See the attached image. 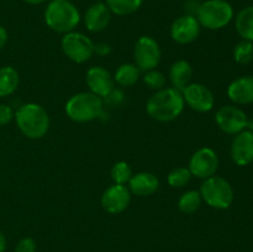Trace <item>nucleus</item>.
I'll use <instances>...</instances> for the list:
<instances>
[{
	"label": "nucleus",
	"instance_id": "obj_5",
	"mask_svg": "<svg viewBox=\"0 0 253 252\" xmlns=\"http://www.w3.org/2000/svg\"><path fill=\"white\" fill-rule=\"evenodd\" d=\"M195 17L202 27L221 30L234 19V7L226 0H205L200 2Z\"/></svg>",
	"mask_w": 253,
	"mask_h": 252
},
{
	"label": "nucleus",
	"instance_id": "obj_38",
	"mask_svg": "<svg viewBox=\"0 0 253 252\" xmlns=\"http://www.w3.org/2000/svg\"><path fill=\"white\" fill-rule=\"evenodd\" d=\"M96 1H101V0H96Z\"/></svg>",
	"mask_w": 253,
	"mask_h": 252
},
{
	"label": "nucleus",
	"instance_id": "obj_12",
	"mask_svg": "<svg viewBox=\"0 0 253 252\" xmlns=\"http://www.w3.org/2000/svg\"><path fill=\"white\" fill-rule=\"evenodd\" d=\"M131 202V192L126 185H110L101 194V207L109 214H120L125 211Z\"/></svg>",
	"mask_w": 253,
	"mask_h": 252
},
{
	"label": "nucleus",
	"instance_id": "obj_23",
	"mask_svg": "<svg viewBox=\"0 0 253 252\" xmlns=\"http://www.w3.org/2000/svg\"><path fill=\"white\" fill-rule=\"evenodd\" d=\"M145 0H105L111 14L118 16H126L137 11Z\"/></svg>",
	"mask_w": 253,
	"mask_h": 252
},
{
	"label": "nucleus",
	"instance_id": "obj_18",
	"mask_svg": "<svg viewBox=\"0 0 253 252\" xmlns=\"http://www.w3.org/2000/svg\"><path fill=\"white\" fill-rule=\"evenodd\" d=\"M160 187V179L151 172H138L132 174L128 180V189L131 194L137 197H148L157 192Z\"/></svg>",
	"mask_w": 253,
	"mask_h": 252
},
{
	"label": "nucleus",
	"instance_id": "obj_22",
	"mask_svg": "<svg viewBox=\"0 0 253 252\" xmlns=\"http://www.w3.org/2000/svg\"><path fill=\"white\" fill-rule=\"evenodd\" d=\"M141 77V69L135 63H123L118 67L114 81L121 86H132Z\"/></svg>",
	"mask_w": 253,
	"mask_h": 252
},
{
	"label": "nucleus",
	"instance_id": "obj_3",
	"mask_svg": "<svg viewBox=\"0 0 253 252\" xmlns=\"http://www.w3.org/2000/svg\"><path fill=\"white\" fill-rule=\"evenodd\" d=\"M43 17L48 29L63 35L74 31L81 22L78 7L69 0H51L44 9Z\"/></svg>",
	"mask_w": 253,
	"mask_h": 252
},
{
	"label": "nucleus",
	"instance_id": "obj_36",
	"mask_svg": "<svg viewBox=\"0 0 253 252\" xmlns=\"http://www.w3.org/2000/svg\"><path fill=\"white\" fill-rule=\"evenodd\" d=\"M24 1L29 5H41L46 2L47 0H24Z\"/></svg>",
	"mask_w": 253,
	"mask_h": 252
},
{
	"label": "nucleus",
	"instance_id": "obj_14",
	"mask_svg": "<svg viewBox=\"0 0 253 252\" xmlns=\"http://www.w3.org/2000/svg\"><path fill=\"white\" fill-rule=\"evenodd\" d=\"M85 83L88 85L89 91L95 95L100 96L101 99L106 98L115 86V81L111 76L110 72L101 66H94L86 71Z\"/></svg>",
	"mask_w": 253,
	"mask_h": 252
},
{
	"label": "nucleus",
	"instance_id": "obj_27",
	"mask_svg": "<svg viewBox=\"0 0 253 252\" xmlns=\"http://www.w3.org/2000/svg\"><path fill=\"white\" fill-rule=\"evenodd\" d=\"M192 177L189 168L177 167L168 173L167 182L172 188H183L190 182Z\"/></svg>",
	"mask_w": 253,
	"mask_h": 252
},
{
	"label": "nucleus",
	"instance_id": "obj_32",
	"mask_svg": "<svg viewBox=\"0 0 253 252\" xmlns=\"http://www.w3.org/2000/svg\"><path fill=\"white\" fill-rule=\"evenodd\" d=\"M110 46L108 43H105V42H99V43L94 44V53H96L98 56H108L110 53Z\"/></svg>",
	"mask_w": 253,
	"mask_h": 252
},
{
	"label": "nucleus",
	"instance_id": "obj_16",
	"mask_svg": "<svg viewBox=\"0 0 253 252\" xmlns=\"http://www.w3.org/2000/svg\"><path fill=\"white\" fill-rule=\"evenodd\" d=\"M111 11L104 1H96L86 9L84 14V25L90 32H100L109 26Z\"/></svg>",
	"mask_w": 253,
	"mask_h": 252
},
{
	"label": "nucleus",
	"instance_id": "obj_8",
	"mask_svg": "<svg viewBox=\"0 0 253 252\" xmlns=\"http://www.w3.org/2000/svg\"><path fill=\"white\" fill-rule=\"evenodd\" d=\"M133 58L141 72L156 69L162 58L160 43L151 36H141L133 47Z\"/></svg>",
	"mask_w": 253,
	"mask_h": 252
},
{
	"label": "nucleus",
	"instance_id": "obj_19",
	"mask_svg": "<svg viewBox=\"0 0 253 252\" xmlns=\"http://www.w3.org/2000/svg\"><path fill=\"white\" fill-rule=\"evenodd\" d=\"M193 77V68L190 63L185 59H178L169 68V81L173 88L182 91Z\"/></svg>",
	"mask_w": 253,
	"mask_h": 252
},
{
	"label": "nucleus",
	"instance_id": "obj_26",
	"mask_svg": "<svg viewBox=\"0 0 253 252\" xmlns=\"http://www.w3.org/2000/svg\"><path fill=\"white\" fill-rule=\"evenodd\" d=\"M110 175L115 184L126 185V183H128V180L132 177V169H131L130 165L127 162L119 161L111 168Z\"/></svg>",
	"mask_w": 253,
	"mask_h": 252
},
{
	"label": "nucleus",
	"instance_id": "obj_17",
	"mask_svg": "<svg viewBox=\"0 0 253 252\" xmlns=\"http://www.w3.org/2000/svg\"><path fill=\"white\" fill-rule=\"evenodd\" d=\"M227 96L236 105L253 103V76L239 77L227 86Z\"/></svg>",
	"mask_w": 253,
	"mask_h": 252
},
{
	"label": "nucleus",
	"instance_id": "obj_13",
	"mask_svg": "<svg viewBox=\"0 0 253 252\" xmlns=\"http://www.w3.org/2000/svg\"><path fill=\"white\" fill-rule=\"evenodd\" d=\"M200 29L202 26L197 17L185 14L173 21L170 26V37L179 44H189L199 37Z\"/></svg>",
	"mask_w": 253,
	"mask_h": 252
},
{
	"label": "nucleus",
	"instance_id": "obj_4",
	"mask_svg": "<svg viewBox=\"0 0 253 252\" xmlns=\"http://www.w3.org/2000/svg\"><path fill=\"white\" fill-rule=\"evenodd\" d=\"M103 99L91 91H81L67 100L64 110L76 123H90L103 115Z\"/></svg>",
	"mask_w": 253,
	"mask_h": 252
},
{
	"label": "nucleus",
	"instance_id": "obj_33",
	"mask_svg": "<svg viewBox=\"0 0 253 252\" xmlns=\"http://www.w3.org/2000/svg\"><path fill=\"white\" fill-rule=\"evenodd\" d=\"M199 5H200V1H198V0H187V1H185V9H187L188 11L187 14L194 15L195 16Z\"/></svg>",
	"mask_w": 253,
	"mask_h": 252
},
{
	"label": "nucleus",
	"instance_id": "obj_11",
	"mask_svg": "<svg viewBox=\"0 0 253 252\" xmlns=\"http://www.w3.org/2000/svg\"><path fill=\"white\" fill-rule=\"evenodd\" d=\"M184 103L197 113H209L215 105V96L207 85L202 83H189L182 90Z\"/></svg>",
	"mask_w": 253,
	"mask_h": 252
},
{
	"label": "nucleus",
	"instance_id": "obj_20",
	"mask_svg": "<svg viewBox=\"0 0 253 252\" xmlns=\"http://www.w3.org/2000/svg\"><path fill=\"white\" fill-rule=\"evenodd\" d=\"M20 84V74L14 67L0 68V98H6L16 91Z\"/></svg>",
	"mask_w": 253,
	"mask_h": 252
},
{
	"label": "nucleus",
	"instance_id": "obj_24",
	"mask_svg": "<svg viewBox=\"0 0 253 252\" xmlns=\"http://www.w3.org/2000/svg\"><path fill=\"white\" fill-rule=\"evenodd\" d=\"M202 195L198 190H187L178 199V209L185 215L194 214L202 205Z\"/></svg>",
	"mask_w": 253,
	"mask_h": 252
},
{
	"label": "nucleus",
	"instance_id": "obj_35",
	"mask_svg": "<svg viewBox=\"0 0 253 252\" xmlns=\"http://www.w3.org/2000/svg\"><path fill=\"white\" fill-rule=\"evenodd\" d=\"M5 250H6V237L2 231H0V252H5Z\"/></svg>",
	"mask_w": 253,
	"mask_h": 252
},
{
	"label": "nucleus",
	"instance_id": "obj_1",
	"mask_svg": "<svg viewBox=\"0 0 253 252\" xmlns=\"http://www.w3.org/2000/svg\"><path fill=\"white\" fill-rule=\"evenodd\" d=\"M182 91L169 86L155 91L146 103V113L151 119L160 123H169L179 118L184 110Z\"/></svg>",
	"mask_w": 253,
	"mask_h": 252
},
{
	"label": "nucleus",
	"instance_id": "obj_25",
	"mask_svg": "<svg viewBox=\"0 0 253 252\" xmlns=\"http://www.w3.org/2000/svg\"><path fill=\"white\" fill-rule=\"evenodd\" d=\"M234 59L237 64L246 66L253 61V42L242 40L234 47Z\"/></svg>",
	"mask_w": 253,
	"mask_h": 252
},
{
	"label": "nucleus",
	"instance_id": "obj_29",
	"mask_svg": "<svg viewBox=\"0 0 253 252\" xmlns=\"http://www.w3.org/2000/svg\"><path fill=\"white\" fill-rule=\"evenodd\" d=\"M37 244L32 237H22L15 247V252H36Z\"/></svg>",
	"mask_w": 253,
	"mask_h": 252
},
{
	"label": "nucleus",
	"instance_id": "obj_10",
	"mask_svg": "<svg viewBox=\"0 0 253 252\" xmlns=\"http://www.w3.org/2000/svg\"><path fill=\"white\" fill-rule=\"evenodd\" d=\"M189 170L192 175L207 179L212 177L219 168L217 153L210 147H202L195 151L189 160Z\"/></svg>",
	"mask_w": 253,
	"mask_h": 252
},
{
	"label": "nucleus",
	"instance_id": "obj_37",
	"mask_svg": "<svg viewBox=\"0 0 253 252\" xmlns=\"http://www.w3.org/2000/svg\"><path fill=\"white\" fill-rule=\"evenodd\" d=\"M250 131H253V119H249V121H247V127Z\"/></svg>",
	"mask_w": 253,
	"mask_h": 252
},
{
	"label": "nucleus",
	"instance_id": "obj_31",
	"mask_svg": "<svg viewBox=\"0 0 253 252\" xmlns=\"http://www.w3.org/2000/svg\"><path fill=\"white\" fill-rule=\"evenodd\" d=\"M106 100L111 104V105H119L121 101L124 100V94L121 90H118V89H114L108 96H106Z\"/></svg>",
	"mask_w": 253,
	"mask_h": 252
},
{
	"label": "nucleus",
	"instance_id": "obj_28",
	"mask_svg": "<svg viewBox=\"0 0 253 252\" xmlns=\"http://www.w3.org/2000/svg\"><path fill=\"white\" fill-rule=\"evenodd\" d=\"M142 81L148 88L153 89L155 91L166 88V83H167V79H166L165 74L162 72L157 71V69L145 72V74L142 77Z\"/></svg>",
	"mask_w": 253,
	"mask_h": 252
},
{
	"label": "nucleus",
	"instance_id": "obj_6",
	"mask_svg": "<svg viewBox=\"0 0 253 252\" xmlns=\"http://www.w3.org/2000/svg\"><path fill=\"white\" fill-rule=\"evenodd\" d=\"M199 193L202 199L210 208L217 210L229 209L235 198L232 185L230 184L229 180L220 175H212L204 179Z\"/></svg>",
	"mask_w": 253,
	"mask_h": 252
},
{
	"label": "nucleus",
	"instance_id": "obj_7",
	"mask_svg": "<svg viewBox=\"0 0 253 252\" xmlns=\"http://www.w3.org/2000/svg\"><path fill=\"white\" fill-rule=\"evenodd\" d=\"M61 47L63 53L74 63H84L94 54V43L82 32L71 31L62 37Z\"/></svg>",
	"mask_w": 253,
	"mask_h": 252
},
{
	"label": "nucleus",
	"instance_id": "obj_2",
	"mask_svg": "<svg viewBox=\"0 0 253 252\" xmlns=\"http://www.w3.org/2000/svg\"><path fill=\"white\" fill-rule=\"evenodd\" d=\"M17 128L32 140L42 138L49 130V115L46 109L36 103L22 104L14 116Z\"/></svg>",
	"mask_w": 253,
	"mask_h": 252
},
{
	"label": "nucleus",
	"instance_id": "obj_21",
	"mask_svg": "<svg viewBox=\"0 0 253 252\" xmlns=\"http://www.w3.org/2000/svg\"><path fill=\"white\" fill-rule=\"evenodd\" d=\"M235 29L242 40L253 42V5L240 10L235 17Z\"/></svg>",
	"mask_w": 253,
	"mask_h": 252
},
{
	"label": "nucleus",
	"instance_id": "obj_9",
	"mask_svg": "<svg viewBox=\"0 0 253 252\" xmlns=\"http://www.w3.org/2000/svg\"><path fill=\"white\" fill-rule=\"evenodd\" d=\"M215 121L221 131L229 135H237L246 130L247 118L246 113L239 106L225 105L221 106L215 114Z\"/></svg>",
	"mask_w": 253,
	"mask_h": 252
},
{
	"label": "nucleus",
	"instance_id": "obj_34",
	"mask_svg": "<svg viewBox=\"0 0 253 252\" xmlns=\"http://www.w3.org/2000/svg\"><path fill=\"white\" fill-rule=\"evenodd\" d=\"M7 40H9V35H7L6 29L0 25V51H1L5 46H6Z\"/></svg>",
	"mask_w": 253,
	"mask_h": 252
},
{
	"label": "nucleus",
	"instance_id": "obj_30",
	"mask_svg": "<svg viewBox=\"0 0 253 252\" xmlns=\"http://www.w3.org/2000/svg\"><path fill=\"white\" fill-rule=\"evenodd\" d=\"M15 113L12 108L7 104L0 103V126H5L10 124L14 119Z\"/></svg>",
	"mask_w": 253,
	"mask_h": 252
},
{
	"label": "nucleus",
	"instance_id": "obj_15",
	"mask_svg": "<svg viewBox=\"0 0 253 252\" xmlns=\"http://www.w3.org/2000/svg\"><path fill=\"white\" fill-rule=\"evenodd\" d=\"M230 156L235 165L240 167L253 162V131L244 130L232 140Z\"/></svg>",
	"mask_w": 253,
	"mask_h": 252
}]
</instances>
